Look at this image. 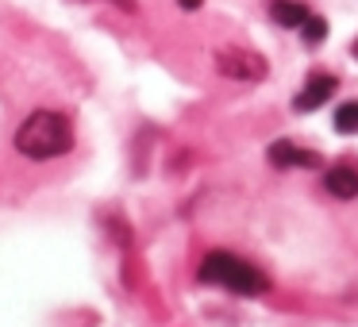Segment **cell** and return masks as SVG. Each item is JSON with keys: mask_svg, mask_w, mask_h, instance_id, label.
Segmentation results:
<instances>
[{"mask_svg": "<svg viewBox=\"0 0 358 327\" xmlns=\"http://www.w3.org/2000/svg\"><path fill=\"white\" fill-rule=\"evenodd\" d=\"M73 143H78L73 119L58 108H35L27 119H20L16 135H12V147L31 162H55V158L70 154Z\"/></svg>", "mask_w": 358, "mask_h": 327, "instance_id": "6da1fadb", "label": "cell"}, {"mask_svg": "<svg viewBox=\"0 0 358 327\" xmlns=\"http://www.w3.org/2000/svg\"><path fill=\"white\" fill-rule=\"evenodd\" d=\"M201 281H208V285H224V289H231V293H247V296L270 289V281H266L250 262L235 258L231 250H212V254L201 262Z\"/></svg>", "mask_w": 358, "mask_h": 327, "instance_id": "7a4b0ae2", "label": "cell"}, {"mask_svg": "<svg viewBox=\"0 0 358 327\" xmlns=\"http://www.w3.org/2000/svg\"><path fill=\"white\" fill-rule=\"evenodd\" d=\"M216 70L231 81H262L270 73L262 54L255 50H239V47H227V50H216Z\"/></svg>", "mask_w": 358, "mask_h": 327, "instance_id": "3957f363", "label": "cell"}, {"mask_svg": "<svg viewBox=\"0 0 358 327\" xmlns=\"http://www.w3.org/2000/svg\"><path fill=\"white\" fill-rule=\"evenodd\" d=\"M266 158H270V166H278V170H289V166H304V170H320L324 166V158L312 154V150H301L296 143L289 139H278L270 143V150H266Z\"/></svg>", "mask_w": 358, "mask_h": 327, "instance_id": "277c9868", "label": "cell"}, {"mask_svg": "<svg viewBox=\"0 0 358 327\" xmlns=\"http://www.w3.org/2000/svg\"><path fill=\"white\" fill-rule=\"evenodd\" d=\"M335 89H339V81H335L331 73H312L308 85L296 93L293 108H296V112H316V108H324V101H331Z\"/></svg>", "mask_w": 358, "mask_h": 327, "instance_id": "5b68a950", "label": "cell"}, {"mask_svg": "<svg viewBox=\"0 0 358 327\" xmlns=\"http://www.w3.org/2000/svg\"><path fill=\"white\" fill-rule=\"evenodd\" d=\"M324 185H327V193H331V196L350 201V196H358V170H355V166H335V170H327Z\"/></svg>", "mask_w": 358, "mask_h": 327, "instance_id": "8992f818", "label": "cell"}, {"mask_svg": "<svg viewBox=\"0 0 358 327\" xmlns=\"http://www.w3.org/2000/svg\"><path fill=\"white\" fill-rule=\"evenodd\" d=\"M270 16L278 20L281 27H301L304 20H308V8H304L301 0H273Z\"/></svg>", "mask_w": 358, "mask_h": 327, "instance_id": "52a82bcc", "label": "cell"}, {"mask_svg": "<svg viewBox=\"0 0 358 327\" xmlns=\"http://www.w3.org/2000/svg\"><path fill=\"white\" fill-rule=\"evenodd\" d=\"M335 131L339 135H358V101L339 104V112H335Z\"/></svg>", "mask_w": 358, "mask_h": 327, "instance_id": "ba28073f", "label": "cell"}, {"mask_svg": "<svg viewBox=\"0 0 358 327\" xmlns=\"http://www.w3.org/2000/svg\"><path fill=\"white\" fill-rule=\"evenodd\" d=\"M301 39L308 43V47L324 43V39H327V20H324V16H308V20L301 24Z\"/></svg>", "mask_w": 358, "mask_h": 327, "instance_id": "9c48e42d", "label": "cell"}, {"mask_svg": "<svg viewBox=\"0 0 358 327\" xmlns=\"http://www.w3.org/2000/svg\"><path fill=\"white\" fill-rule=\"evenodd\" d=\"M201 4H204V0H178V8H185V12H196Z\"/></svg>", "mask_w": 358, "mask_h": 327, "instance_id": "30bf717a", "label": "cell"}, {"mask_svg": "<svg viewBox=\"0 0 358 327\" xmlns=\"http://www.w3.org/2000/svg\"><path fill=\"white\" fill-rule=\"evenodd\" d=\"M350 54H355V58H358V39H355V43H350Z\"/></svg>", "mask_w": 358, "mask_h": 327, "instance_id": "8fae6325", "label": "cell"}]
</instances>
